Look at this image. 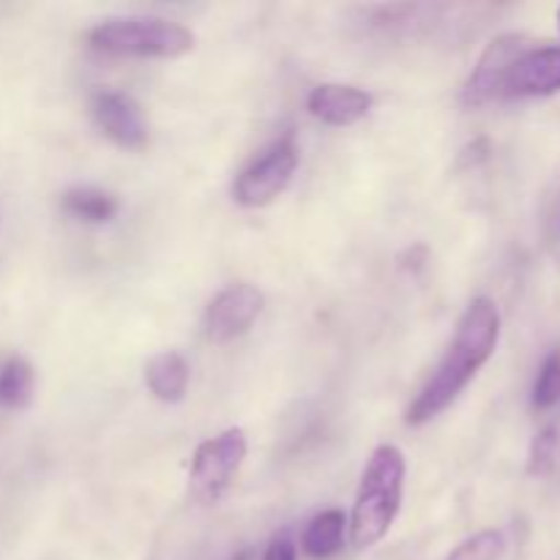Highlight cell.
I'll return each instance as SVG.
<instances>
[{"mask_svg":"<svg viewBox=\"0 0 560 560\" xmlns=\"http://www.w3.org/2000/svg\"><path fill=\"white\" fill-rule=\"evenodd\" d=\"M498 339H501V312H498L495 301L479 295L465 310L446 355L432 372L427 386L419 392V397L413 399L405 421L410 427H421L438 419L446 408H452L459 394L479 375L481 366L492 359Z\"/></svg>","mask_w":560,"mask_h":560,"instance_id":"obj_1","label":"cell"},{"mask_svg":"<svg viewBox=\"0 0 560 560\" xmlns=\"http://www.w3.org/2000/svg\"><path fill=\"white\" fill-rule=\"evenodd\" d=\"M405 457L397 446H377L361 476L359 495L350 514V541L355 550H370L392 530L402 506Z\"/></svg>","mask_w":560,"mask_h":560,"instance_id":"obj_2","label":"cell"},{"mask_svg":"<svg viewBox=\"0 0 560 560\" xmlns=\"http://www.w3.org/2000/svg\"><path fill=\"white\" fill-rule=\"evenodd\" d=\"M88 44L113 58H180L195 49V33L159 16H118L98 22Z\"/></svg>","mask_w":560,"mask_h":560,"instance_id":"obj_3","label":"cell"},{"mask_svg":"<svg viewBox=\"0 0 560 560\" xmlns=\"http://www.w3.org/2000/svg\"><path fill=\"white\" fill-rule=\"evenodd\" d=\"M246 448V432L241 427H230L211 441L200 443L189 468L191 495L202 503H217L238 474Z\"/></svg>","mask_w":560,"mask_h":560,"instance_id":"obj_4","label":"cell"},{"mask_svg":"<svg viewBox=\"0 0 560 560\" xmlns=\"http://www.w3.org/2000/svg\"><path fill=\"white\" fill-rule=\"evenodd\" d=\"M299 170V145L293 135L273 142L235 178L233 197L244 208H262L277 200Z\"/></svg>","mask_w":560,"mask_h":560,"instance_id":"obj_5","label":"cell"},{"mask_svg":"<svg viewBox=\"0 0 560 560\" xmlns=\"http://www.w3.org/2000/svg\"><path fill=\"white\" fill-rule=\"evenodd\" d=\"M560 93V47H525L503 71L498 98H536Z\"/></svg>","mask_w":560,"mask_h":560,"instance_id":"obj_6","label":"cell"},{"mask_svg":"<svg viewBox=\"0 0 560 560\" xmlns=\"http://www.w3.org/2000/svg\"><path fill=\"white\" fill-rule=\"evenodd\" d=\"M262 306H266V295H262L255 284L241 282L224 288L206 310L202 326H206L208 342H233L235 337H241V334H246L255 326Z\"/></svg>","mask_w":560,"mask_h":560,"instance_id":"obj_7","label":"cell"},{"mask_svg":"<svg viewBox=\"0 0 560 560\" xmlns=\"http://www.w3.org/2000/svg\"><path fill=\"white\" fill-rule=\"evenodd\" d=\"M91 113L104 137L126 151H142L148 145V124L142 109L126 93L96 91L91 96Z\"/></svg>","mask_w":560,"mask_h":560,"instance_id":"obj_8","label":"cell"},{"mask_svg":"<svg viewBox=\"0 0 560 560\" xmlns=\"http://www.w3.org/2000/svg\"><path fill=\"white\" fill-rule=\"evenodd\" d=\"M525 47H528V44H525V36H517V33L498 36L495 42L485 49L479 63H476L474 74H470L468 85H465V102H468L470 107H479V104L498 98V85H501L503 71L509 69V63H512Z\"/></svg>","mask_w":560,"mask_h":560,"instance_id":"obj_9","label":"cell"},{"mask_svg":"<svg viewBox=\"0 0 560 560\" xmlns=\"http://www.w3.org/2000/svg\"><path fill=\"white\" fill-rule=\"evenodd\" d=\"M306 109L328 126H353L366 118V113L372 109V96L355 85L323 82V85L312 88Z\"/></svg>","mask_w":560,"mask_h":560,"instance_id":"obj_10","label":"cell"},{"mask_svg":"<svg viewBox=\"0 0 560 560\" xmlns=\"http://www.w3.org/2000/svg\"><path fill=\"white\" fill-rule=\"evenodd\" d=\"M191 370L186 364V359L175 350H164L156 353L145 366V386L159 402H180L186 397V388H189Z\"/></svg>","mask_w":560,"mask_h":560,"instance_id":"obj_11","label":"cell"},{"mask_svg":"<svg viewBox=\"0 0 560 560\" xmlns=\"http://www.w3.org/2000/svg\"><path fill=\"white\" fill-rule=\"evenodd\" d=\"M345 528H348L345 512L328 509V512L310 520V525L304 528V536H301V550L312 560L334 558L345 547Z\"/></svg>","mask_w":560,"mask_h":560,"instance_id":"obj_12","label":"cell"},{"mask_svg":"<svg viewBox=\"0 0 560 560\" xmlns=\"http://www.w3.org/2000/svg\"><path fill=\"white\" fill-rule=\"evenodd\" d=\"M60 208L69 217L82 219L88 224H104L113 222L118 217V200L109 191L93 189V186H74V189L63 191L60 197Z\"/></svg>","mask_w":560,"mask_h":560,"instance_id":"obj_13","label":"cell"},{"mask_svg":"<svg viewBox=\"0 0 560 560\" xmlns=\"http://www.w3.org/2000/svg\"><path fill=\"white\" fill-rule=\"evenodd\" d=\"M33 386H36V375H33L31 361L22 355H11L0 364V408H27L33 399Z\"/></svg>","mask_w":560,"mask_h":560,"instance_id":"obj_14","label":"cell"},{"mask_svg":"<svg viewBox=\"0 0 560 560\" xmlns=\"http://www.w3.org/2000/svg\"><path fill=\"white\" fill-rule=\"evenodd\" d=\"M503 550H506V539L501 530H479L459 547H454L446 560H501Z\"/></svg>","mask_w":560,"mask_h":560,"instance_id":"obj_15","label":"cell"},{"mask_svg":"<svg viewBox=\"0 0 560 560\" xmlns=\"http://www.w3.org/2000/svg\"><path fill=\"white\" fill-rule=\"evenodd\" d=\"M558 402H560V348H556L550 355H547L534 386L536 408L547 410Z\"/></svg>","mask_w":560,"mask_h":560,"instance_id":"obj_16","label":"cell"},{"mask_svg":"<svg viewBox=\"0 0 560 560\" xmlns=\"http://www.w3.org/2000/svg\"><path fill=\"white\" fill-rule=\"evenodd\" d=\"M556 430H545L530 448V474H545L556 454Z\"/></svg>","mask_w":560,"mask_h":560,"instance_id":"obj_17","label":"cell"},{"mask_svg":"<svg viewBox=\"0 0 560 560\" xmlns=\"http://www.w3.org/2000/svg\"><path fill=\"white\" fill-rule=\"evenodd\" d=\"M262 560H299V550H295V541L290 539L288 534L273 536L268 541L266 552H262Z\"/></svg>","mask_w":560,"mask_h":560,"instance_id":"obj_18","label":"cell"},{"mask_svg":"<svg viewBox=\"0 0 560 560\" xmlns=\"http://www.w3.org/2000/svg\"><path fill=\"white\" fill-rule=\"evenodd\" d=\"M233 560H249V552H238Z\"/></svg>","mask_w":560,"mask_h":560,"instance_id":"obj_19","label":"cell"},{"mask_svg":"<svg viewBox=\"0 0 560 560\" xmlns=\"http://www.w3.org/2000/svg\"><path fill=\"white\" fill-rule=\"evenodd\" d=\"M558 25H560V9H558Z\"/></svg>","mask_w":560,"mask_h":560,"instance_id":"obj_20","label":"cell"}]
</instances>
